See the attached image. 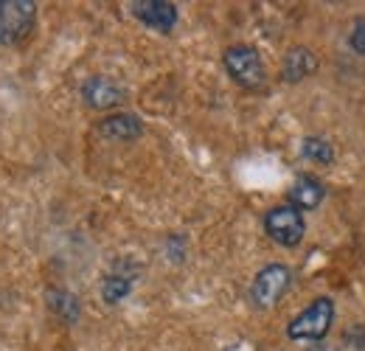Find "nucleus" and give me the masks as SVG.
I'll return each mask as SVG.
<instances>
[{
    "instance_id": "obj_1",
    "label": "nucleus",
    "mask_w": 365,
    "mask_h": 351,
    "mask_svg": "<svg viewBox=\"0 0 365 351\" xmlns=\"http://www.w3.org/2000/svg\"><path fill=\"white\" fill-rule=\"evenodd\" d=\"M334 323V301L329 295H318L309 307H304L287 326V337L292 343H315L329 335Z\"/></svg>"
},
{
    "instance_id": "obj_2",
    "label": "nucleus",
    "mask_w": 365,
    "mask_h": 351,
    "mask_svg": "<svg viewBox=\"0 0 365 351\" xmlns=\"http://www.w3.org/2000/svg\"><path fill=\"white\" fill-rule=\"evenodd\" d=\"M228 76L245 90H264L267 88V68L262 54L253 45H230L222 56Z\"/></svg>"
},
{
    "instance_id": "obj_3",
    "label": "nucleus",
    "mask_w": 365,
    "mask_h": 351,
    "mask_svg": "<svg viewBox=\"0 0 365 351\" xmlns=\"http://www.w3.org/2000/svg\"><path fill=\"white\" fill-rule=\"evenodd\" d=\"M37 6L31 0H0V45H20L34 29Z\"/></svg>"
},
{
    "instance_id": "obj_4",
    "label": "nucleus",
    "mask_w": 365,
    "mask_h": 351,
    "mask_svg": "<svg viewBox=\"0 0 365 351\" xmlns=\"http://www.w3.org/2000/svg\"><path fill=\"white\" fill-rule=\"evenodd\" d=\"M264 230H267V236L273 239L275 245L295 248L307 233V222H304V214L295 205L284 203V205H273L264 214Z\"/></svg>"
},
{
    "instance_id": "obj_5",
    "label": "nucleus",
    "mask_w": 365,
    "mask_h": 351,
    "mask_svg": "<svg viewBox=\"0 0 365 351\" xmlns=\"http://www.w3.org/2000/svg\"><path fill=\"white\" fill-rule=\"evenodd\" d=\"M292 284V273L287 264H267L264 270H259V275L250 284V301L259 309H273L289 290Z\"/></svg>"
},
{
    "instance_id": "obj_6",
    "label": "nucleus",
    "mask_w": 365,
    "mask_h": 351,
    "mask_svg": "<svg viewBox=\"0 0 365 351\" xmlns=\"http://www.w3.org/2000/svg\"><path fill=\"white\" fill-rule=\"evenodd\" d=\"M130 9L146 29L160 31V34H169L178 23V6L169 0H135L130 3Z\"/></svg>"
},
{
    "instance_id": "obj_7",
    "label": "nucleus",
    "mask_w": 365,
    "mask_h": 351,
    "mask_svg": "<svg viewBox=\"0 0 365 351\" xmlns=\"http://www.w3.org/2000/svg\"><path fill=\"white\" fill-rule=\"evenodd\" d=\"M82 98L93 110H113L124 101V88L107 76H93L82 85Z\"/></svg>"
},
{
    "instance_id": "obj_8",
    "label": "nucleus",
    "mask_w": 365,
    "mask_h": 351,
    "mask_svg": "<svg viewBox=\"0 0 365 351\" xmlns=\"http://www.w3.org/2000/svg\"><path fill=\"white\" fill-rule=\"evenodd\" d=\"M315 71H318V56L309 48H289L284 62H281V79L289 85L312 76Z\"/></svg>"
},
{
    "instance_id": "obj_9",
    "label": "nucleus",
    "mask_w": 365,
    "mask_h": 351,
    "mask_svg": "<svg viewBox=\"0 0 365 351\" xmlns=\"http://www.w3.org/2000/svg\"><path fill=\"white\" fill-rule=\"evenodd\" d=\"M323 197H326V185L312 175H301L289 188V205H295L301 214L318 208Z\"/></svg>"
},
{
    "instance_id": "obj_10",
    "label": "nucleus",
    "mask_w": 365,
    "mask_h": 351,
    "mask_svg": "<svg viewBox=\"0 0 365 351\" xmlns=\"http://www.w3.org/2000/svg\"><path fill=\"white\" fill-rule=\"evenodd\" d=\"M98 132L107 141H135V138L143 135V124L133 113H118V116H107L98 124Z\"/></svg>"
},
{
    "instance_id": "obj_11",
    "label": "nucleus",
    "mask_w": 365,
    "mask_h": 351,
    "mask_svg": "<svg viewBox=\"0 0 365 351\" xmlns=\"http://www.w3.org/2000/svg\"><path fill=\"white\" fill-rule=\"evenodd\" d=\"M48 307L53 309V315L62 317L65 323L79 320V298L68 290H48Z\"/></svg>"
},
{
    "instance_id": "obj_12",
    "label": "nucleus",
    "mask_w": 365,
    "mask_h": 351,
    "mask_svg": "<svg viewBox=\"0 0 365 351\" xmlns=\"http://www.w3.org/2000/svg\"><path fill=\"white\" fill-rule=\"evenodd\" d=\"M133 290V275H124V273H110L104 281H101V298L107 304H118L130 295Z\"/></svg>"
},
{
    "instance_id": "obj_13",
    "label": "nucleus",
    "mask_w": 365,
    "mask_h": 351,
    "mask_svg": "<svg viewBox=\"0 0 365 351\" xmlns=\"http://www.w3.org/2000/svg\"><path fill=\"white\" fill-rule=\"evenodd\" d=\"M301 155L309 158L312 163H320V166H331V163H334V149H331V143L323 141V138H318V135L304 138V143H301Z\"/></svg>"
},
{
    "instance_id": "obj_14",
    "label": "nucleus",
    "mask_w": 365,
    "mask_h": 351,
    "mask_svg": "<svg viewBox=\"0 0 365 351\" xmlns=\"http://www.w3.org/2000/svg\"><path fill=\"white\" fill-rule=\"evenodd\" d=\"M349 43H351V48H354L357 54H363L365 56V20H357V26H354Z\"/></svg>"
}]
</instances>
